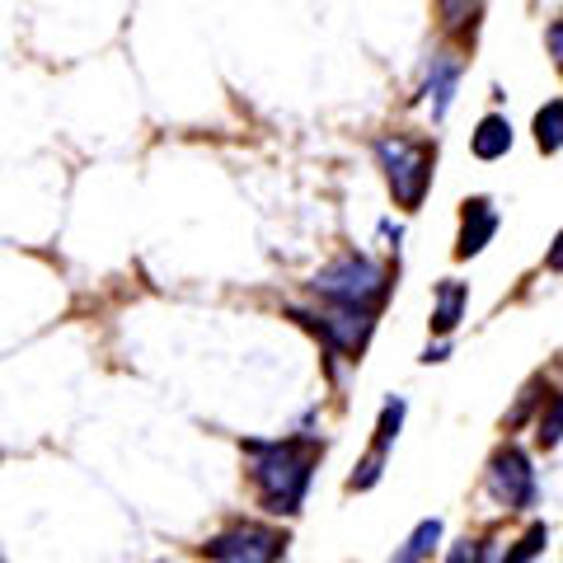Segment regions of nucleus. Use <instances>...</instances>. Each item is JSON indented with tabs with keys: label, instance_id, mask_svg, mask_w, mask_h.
Returning <instances> with one entry per match:
<instances>
[{
	"label": "nucleus",
	"instance_id": "20e7f679",
	"mask_svg": "<svg viewBox=\"0 0 563 563\" xmlns=\"http://www.w3.org/2000/svg\"><path fill=\"white\" fill-rule=\"evenodd\" d=\"M282 550H287V536L268 531V526H231V531H221L217 540H207V559L217 563H277Z\"/></svg>",
	"mask_w": 563,
	"mask_h": 563
},
{
	"label": "nucleus",
	"instance_id": "f03ea898",
	"mask_svg": "<svg viewBox=\"0 0 563 563\" xmlns=\"http://www.w3.org/2000/svg\"><path fill=\"white\" fill-rule=\"evenodd\" d=\"M376 161H380L385 184H390V192H395L399 207H418L422 198H428L432 165H437V151L428 146V141L380 136V141H376Z\"/></svg>",
	"mask_w": 563,
	"mask_h": 563
},
{
	"label": "nucleus",
	"instance_id": "a211bd4d",
	"mask_svg": "<svg viewBox=\"0 0 563 563\" xmlns=\"http://www.w3.org/2000/svg\"><path fill=\"white\" fill-rule=\"evenodd\" d=\"M422 362H446V343H437V347H428V352H422Z\"/></svg>",
	"mask_w": 563,
	"mask_h": 563
},
{
	"label": "nucleus",
	"instance_id": "9d476101",
	"mask_svg": "<svg viewBox=\"0 0 563 563\" xmlns=\"http://www.w3.org/2000/svg\"><path fill=\"white\" fill-rule=\"evenodd\" d=\"M465 301H470V291H465V282H442V287H437V310H432V333H446L461 324V314H465Z\"/></svg>",
	"mask_w": 563,
	"mask_h": 563
},
{
	"label": "nucleus",
	"instance_id": "f8f14e48",
	"mask_svg": "<svg viewBox=\"0 0 563 563\" xmlns=\"http://www.w3.org/2000/svg\"><path fill=\"white\" fill-rule=\"evenodd\" d=\"M559 141H563V103L550 99V103H544V109L536 113V146H540L544 155H554Z\"/></svg>",
	"mask_w": 563,
	"mask_h": 563
},
{
	"label": "nucleus",
	"instance_id": "f3484780",
	"mask_svg": "<svg viewBox=\"0 0 563 563\" xmlns=\"http://www.w3.org/2000/svg\"><path fill=\"white\" fill-rule=\"evenodd\" d=\"M550 52L563 57V24H550Z\"/></svg>",
	"mask_w": 563,
	"mask_h": 563
},
{
	"label": "nucleus",
	"instance_id": "7ed1b4c3",
	"mask_svg": "<svg viewBox=\"0 0 563 563\" xmlns=\"http://www.w3.org/2000/svg\"><path fill=\"white\" fill-rule=\"evenodd\" d=\"M310 287H314V296H324L329 306H362V310H372L390 282H385L380 263H372L366 254H343L339 263H329V268L314 273Z\"/></svg>",
	"mask_w": 563,
	"mask_h": 563
},
{
	"label": "nucleus",
	"instance_id": "2eb2a0df",
	"mask_svg": "<svg viewBox=\"0 0 563 563\" xmlns=\"http://www.w3.org/2000/svg\"><path fill=\"white\" fill-rule=\"evenodd\" d=\"M484 559H488V544H484V540H461V544L451 550L446 563H484Z\"/></svg>",
	"mask_w": 563,
	"mask_h": 563
},
{
	"label": "nucleus",
	"instance_id": "423d86ee",
	"mask_svg": "<svg viewBox=\"0 0 563 563\" xmlns=\"http://www.w3.org/2000/svg\"><path fill=\"white\" fill-rule=\"evenodd\" d=\"M488 493L507 507V512H521V507L536 503V470H531V461H526L517 446H503L498 455H493V465H488Z\"/></svg>",
	"mask_w": 563,
	"mask_h": 563
},
{
	"label": "nucleus",
	"instance_id": "9b49d317",
	"mask_svg": "<svg viewBox=\"0 0 563 563\" xmlns=\"http://www.w3.org/2000/svg\"><path fill=\"white\" fill-rule=\"evenodd\" d=\"M437 544H442V521H437V517H432V521H418L413 536L404 540V550H399L390 563H422V559L437 550Z\"/></svg>",
	"mask_w": 563,
	"mask_h": 563
},
{
	"label": "nucleus",
	"instance_id": "39448f33",
	"mask_svg": "<svg viewBox=\"0 0 563 563\" xmlns=\"http://www.w3.org/2000/svg\"><path fill=\"white\" fill-rule=\"evenodd\" d=\"M296 320H306L320 339L333 347V352H343V357H352V352H362L366 339H372V310H362V306H329L324 314H306V310H291Z\"/></svg>",
	"mask_w": 563,
	"mask_h": 563
},
{
	"label": "nucleus",
	"instance_id": "4468645a",
	"mask_svg": "<svg viewBox=\"0 0 563 563\" xmlns=\"http://www.w3.org/2000/svg\"><path fill=\"white\" fill-rule=\"evenodd\" d=\"M559 428H563V404L554 395L550 399V413L540 418V446H559Z\"/></svg>",
	"mask_w": 563,
	"mask_h": 563
},
{
	"label": "nucleus",
	"instance_id": "f257e3e1",
	"mask_svg": "<svg viewBox=\"0 0 563 563\" xmlns=\"http://www.w3.org/2000/svg\"><path fill=\"white\" fill-rule=\"evenodd\" d=\"M254 455V488L273 517H296L301 498L314 474V451L301 442H277V446H250Z\"/></svg>",
	"mask_w": 563,
	"mask_h": 563
},
{
	"label": "nucleus",
	"instance_id": "0eeeda50",
	"mask_svg": "<svg viewBox=\"0 0 563 563\" xmlns=\"http://www.w3.org/2000/svg\"><path fill=\"white\" fill-rule=\"evenodd\" d=\"M498 231V211L488 198H470L465 202V221H461V244H455V258H474Z\"/></svg>",
	"mask_w": 563,
	"mask_h": 563
},
{
	"label": "nucleus",
	"instance_id": "dca6fc26",
	"mask_svg": "<svg viewBox=\"0 0 563 563\" xmlns=\"http://www.w3.org/2000/svg\"><path fill=\"white\" fill-rule=\"evenodd\" d=\"M437 5H442V14H446L451 29H461L470 14H474V5H479V0H437Z\"/></svg>",
	"mask_w": 563,
	"mask_h": 563
},
{
	"label": "nucleus",
	"instance_id": "1a4fd4ad",
	"mask_svg": "<svg viewBox=\"0 0 563 563\" xmlns=\"http://www.w3.org/2000/svg\"><path fill=\"white\" fill-rule=\"evenodd\" d=\"M470 146H474V155H479V161H503V155L512 151V122H507L503 113H488L479 128H474Z\"/></svg>",
	"mask_w": 563,
	"mask_h": 563
},
{
	"label": "nucleus",
	"instance_id": "ddd939ff",
	"mask_svg": "<svg viewBox=\"0 0 563 563\" xmlns=\"http://www.w3.org/2000/svg\"><path fill=\"white\" fill-rule=\"evenodd\" d=\"M544 544H550V531H544V526H531V531L517 540V550L507 554L503 563H531L536 554H544Z\"/></svg>",
	"mask_w": 563,
	"mask_h": 563
},
{
	"label": "nucleus",
	"instance_id": "6e6552de",
	"mask_svg": "<svg viewBox=\"0 0 563 563\" xmlns=\"http://www.w3.org/2000/svg\"><path fill=\"white\" fill-rule=\"evenodd\" d=\"M455 85H461V62L455 57H432V66H428V85H422V95L432 99V118H446V109H451V99H455Z\"/></svg>",
	"mask_w": 563,
	"mask_h": 563
}]
</instances>
